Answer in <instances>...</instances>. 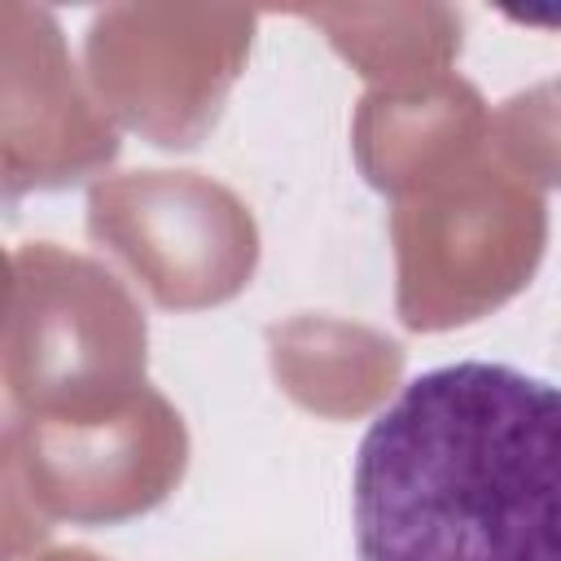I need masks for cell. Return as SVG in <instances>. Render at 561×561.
I'll return each mask as SVG.
<instances>
[{
	"label": "cell",
	"instance_id": "6da1fadb",
	"mask_svg": "<svg viewBox=\"0 0 561 561\" xmlns=\"http://www.w3.org/2000/svg\"><path fill=\"white\" fill-rule=\"evenodd\" d=\"M359 561H561V386L456 359L412 377L351 473Z\"/></svg>",
	"mask_w": 561,
	"mask_h": 561
}]
</instances>
